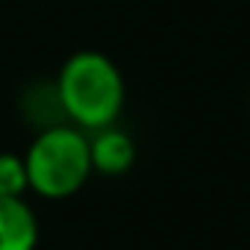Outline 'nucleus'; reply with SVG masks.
Segmentation results:
<instances>
[{
	"mask_svg": "<svg viewBox=\"0 0 250 250\" xmlns=\"http://www.w3.org/2000/svg\"><path fill=\"white\" fill-rule=\"evenodd\" d=\"M56 97L74 127L94 133L118 121L127 100V85L118 65L106 53L77 50L59 71Z\"/></svg>",
	"mask_w": 250,
	"mask_h": 250,
	"instance_id": "1",
	"label": "nucleus"
},
{
	"mask_svg": "<svg viewBox=\"0 0 250 250\" xmlns=\"http://www.w3.org/2000/svg\"><path fill=\"white\" fill-rule=\"evenodd\" d=\"M24 165L30 188L50 200L77 194L94 174L88 136L85 130L71 127V124H56V127H47L42 136H36V142L24 153Z\"/></svg>",
	"mask_w": 250,
	"mask_h": 250,
	"instance_id": "2",
	"label": "nucleus"
},
{
	"mask_svg": "<svg viewBox=\"0 0 250 250\" xmlns=\"http://www.w3.org/2000/svg\"><path fill=\"white\" fill-rule=\"evenodd\" d=\"M88 153H91V171L106 174V177H121L127 174L136 162V145L133 139L118 130L115 124L100 127L88 136Z\"/></svg>",
	"mask_w": 250,
	"mask_h": 250,
	"instance_id": "3",
	"label": "nucleus"
},
{
	"mask_svg": "<svg viewBox=\"0 0 250 250\" xmlns=\"http://www.w3.org/2000/svg\"><path fill=\"white\" fill-rule=\"evenodd\" d=\"M39 221L24 197H0V250H36Z\"/></svg>",
	"mask_w": 250,
	"mask_h": 250,
	"instance_id": "4",
	"label": "nucleus"
},
{
	"mask_svg": "<svg viewBox=\"0 0 250 250\" xmlns=\"http://www.w3.org/2000/svg\"><path fill=\"white\" fill-rule=\"evenodd\" d=\"M30 188L24 156L15 153H0V197H24Z\"/></svg>",
	"mask_w": 250,
	"mask_h": 250,
	"instance_id": "5",
	"label": "nucleus"
}]
</instances>
